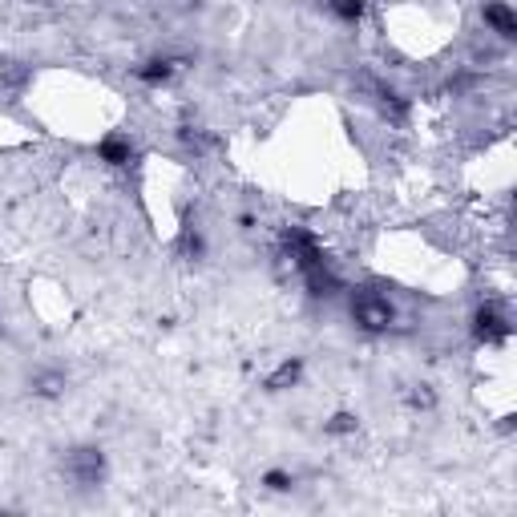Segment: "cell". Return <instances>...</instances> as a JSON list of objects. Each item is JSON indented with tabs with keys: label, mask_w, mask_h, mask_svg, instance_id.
Returning a JSON list of instances; mask_svg holds the SVG:
<instances>
[{
	"label": "cell",
	"mask_w": 517,
	"mask_h": 517,
	"mask_svg": "<svg viewBox=\"0 0 517 517\" xmlns=\"http://www.w3.org/2000/svg\"><path fill=\"white\" fill-rule=\"evenodd\" d=\"M485 25H489L501 41H513V37H517V17H513V9L505 5V0H489V5H485Z\"/></svg>",
	"instance_id": "5"
},
{
	"label": "cell",
	"mask_w": 517,
	"mask_h": 517,
	"mask_svg": "<svg viewBox=\"0 0 517 517\" xmlns=\"http://www.w3.org/2000/svg\"><path fill=\"white\" fill-rule=\"evenodd\" d=\"M328 433H336V437H344V433H356V417H352V412H336V417H332V425H328Z\"/></svg>",
	"instance_id": "10"
},
{
	"label": "cell",
	"mask_w": 517,
	"mask_h": 517,
	"mask_svg": "<svg viewBox=\"0 0 517 517\" xmlns=\"http://www.w3.org/2000/svg\"><path fill=\"white\" fill-rule=\"evenodd\" d=\"M263 485H267L271 493H287V489L295 485V477H291V473H283V469H271V473L263 477Z\"/></svg>",
	"instance_id": "9"
},
{
	"label": "cell",
	"mask_w": 517,
	"mask_h": 517,
	"mask_svg": "<svg viewBox=\"0 0 517 517\" xmlns=\"http://www.w3.org/2000/svg\"><path fill=\"white\" fill-rule=\"evenodd\" d=\"M97 158L106 166H130L134 162V146H130L126 134H106L97 142Z\"/></svg>",
	"instance_id": "4"
},
{
	"label": "cell",
	"mask_w": 517,
	"mask_h": 517,
	"mask_svg": "<svg viewBox=\"0 0 517 517\" xmlns=\"http://www.w3.org/2000/svg\"><path fill=\"white\" fill-rule=\"evenodd\" d=\"M352 320H356L364 332L376 336V332H388V328L396 324V307L388 303V295L360 287V291L352 295Z\"/></svg>",
	"instance_id": "1"
},
{
	"label": "cell",
	"mask_w": 517,
	"mask_h": 517,
	"mask_svg": "<svg viewBox=\"0 0 517 517\" xmlns=\"http://www.w3.org/2000/svg\"><path fill=\"white\" fill-rule=\"evenodd\" d=\"M299 372H303V364H299V360H283V364L267 376V388H271V392H283V388H291V384L299 380Z\"/></svg>",
	"instance_id": "7"
},
{
	"label": "cell",
	"mask_w": 517,
	"mask_h": 517,
	"mask_svg": "<svg viewBox=\"0 0 517 517\" xmlns=\"http://www.w3.org/2000/svg\"><path fill=\"white\" fill-rule=\"evenodd\" d=\"M65 469L81 489H93V485H101V477H106V457H101L97 449H73Z\"/></svg>",
	"instance_id": "3"
},
{
	"label": "cell",
	"mask_w": 517,
	"mask_h": 517,
	"mask_svg": "<svg viewBox=\"0 0 517 517\" xmlns=\"http://www.w3.org/2000/svg\"><path fill=\"white\" fill-rule=\"evenodd\" d=\"M473 336L485 348H505L509 336H513V324H509V316L501 312L497 303H481L477 312H473Z\"/></svg>",
	"instance_id": "2"
},
{
	"label": "cell",
	"mask_w": 517,
	"mask_h": 517,
	"mask_svg": "<svg viewBox=\"0 0 517 517\" xmlns=\"http://www.w3.org/2000/svg\"><path fill=\"white\" fill-rule=\"evenodd\" d=\"M37 384H41V388H37L41 396H61V388H65V380H61L57 372H49V376H41Z\"/></svg>",
	"instance_id": "11"
},
{
	"label": "cell",
	"mask_w": 517,
	"mask_h": 517,
	"mask_svg": "<svg viewBox=\"0 0 517 517\" xmlns=\"http://www.w3.org/2000/svg\"><path fill=\"white\" fill-rule=\"evenodd\" d=\"M328 9L340 17V21H348V25H356L360 17H364V0H328Z\"/></svg>",
	"instance_id": "8"
},
{
	"label": "cell",
	"mask_w": 517,
	"mask_h": 517,
	"mask_svg": "<svg viewBox=\"0 0 517 517\" xmlns=\"http://www.w3.org/2000/svg\"><path fill=\"white\" fill-rule=\"evenodd\" d=\"M182 69V61H170V57H158V61H150L146 69H138V77L146 81V85H166L174 73Z\"/></svg>",
	"instance_id": "6"
}]
</instances>
